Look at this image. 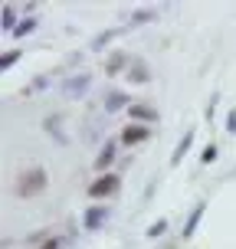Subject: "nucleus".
I'll list each match as a JSON object with an SVG mask.
<instances>
[{"label":"nucleus","mask_w":236,"mask_h":249,"mask_svg":"<svg viewBox=\"0 0 236 249\" xmlns=\"http://www.w3.org/2000/svg\"><path fill=\"white\" fill-rule=\"evenodd\" d=\"M125 66H128V56L118 50V53H112V56H109V62H105V72H109V75H118Z\"/></svg>","instance_id":"obj_9"},{"label":"nucleus","mask_w":236,"mask_h":249,"mask_svg":"<svg viewBox=\"0 0 236 249\" xmlns=\"http://www.w3.org/2000/svg\"><path fill=\"white\" fill-rule=\"evenodd\" d=\"M128 79H131V82H138V86H141V82H148V79H151L148 66H145V62H135V66H131V72H128Z\"/></svg>","instance_id":"obj_12"},{"label":"nucleus","mask_w":236,"mask_h":249,"mask_svg":"<svg viewBox=\"0 0 236 249\" xmlns=\"http://www.w3.org/2000/svg\"><path fill=\"white\" fill-rule=\"evenodd\" d=\"M115 36H118V30H105L102 36H95V43H92V46H95V50H102V46H105L109 39H115Z\"/></svg>","instance_id":"obj_15"},{"label":"nucleus","mask_w":236,"mask_h":249,"mask_svg":"<svg viewBox=\"0 0 236 249\" xmlns=\"http://www.w3.org/2000/svg\"><path fill=\"white\" fill-rule=\"evenodd\" d=\"M46 131H50V135L56 138L59 144H66V138L59 135V115H50V118H46Z\"/></svg>","instance_id":"obj_14"},{"label":"nucleus","mask_w":236,"mask_h":249,"mask_svg":"<svg viewBox=\"0 0 236 249\" xmlns=\"http://www.w3.org/2000/svg\"><path fill=\"white\" fill-rule=\"evenodd\" d=\"M226 122H230L226 128H230V131H236V112H230V118H226Z\"/></svg>","instance_id":"obj_22"},{"label":"nucleus","mask_w":236,"mask_h":249,"mask_svg":"<svg viewBox=\"0 0 236 249\" xmlns=\"http://www.w3.org/2000/svg\"><path fill=\"white\" fill-rule=\"evenodd\" d=\"M39 190H46V171H43V167H30V171L17 180V197L30 200V197H36Z\"/></svg>","instance_id":"obj_1"},{"label":"nucleus","mask_w":236,"mask_h":249,"mask_svg":"<svg viewBox=\"0 0 236 249\" xmlns=\"http://www.w3.org/2000/svg\"><path fill=\"white\" fill-rule=\"evenodd\" d=\"M118 187H122V177L118 174H102V177H95V180L89 184V197L92 200L95 197H112Z\"/></svg>","instance_id":"obj_2"},{"label":"nucleus","mask_w":236,"mask_h":249,"mask_svg":"<svg viewBox=\"0 0 236 249\" xmlns=\"http://www.w3.org/2000/svg\"><path fill=\"white\" fill-rule=\"evenodd\" d=\"M203 210H207V203H197V207L190 210V216H187V223H184V236H187V239L194 236V230H197V223H200V216H203Z\"/></svg>","instance_id":"obj_7"},{"label":"nucleus","mask_w":236,"mask_h":249,"mask_svg":"<svg viewBox=\"0 0 236 249\" xmlns=\"http://www.w3.org/2000/svg\"><path fill=\"white\" fill-rule=\"evenodd\" d=\"M115 151H118V144H115V141H109V144L102 148V154L95 158V171H105V167L115 161Z\"/></svg>","instance_id":"obj_8"},{"label":"nucleus","mask_w":236,"mask_h":249,"mask_svg":"<svg viewBox=\"0 0 236 249\" xmlns=\"http://www.w3.org/2000/svg\"><path fill=\"white\" fill-rule=\"evenodd\" d=\"M164 249H177V246H174V243H171V246H164Z\"/></svg>","instance_id":"obj_23"},{"label":"nucleus","mask_w":236,"mask_h":249,"mask_svg":"<svg viewBox=\"0 0 236 249\" xmlns=\"http://www.w3.org/2000/svg\"><path fill=\"white\" fill-rule=\"evenodd\" d=\"M151 17H154V13H151V10H148V13H145V10H138L135 17H131V23H148Z\"/></svg>","instance_id":"obj_20"},{"label":"nucleus","mask_w":236,"mask_h":249,"mask_svg":"<svg viewBox=\"0 0 236 249\" xmlns=\"http://www.w3.org/2000/svg\"><path fill=\"white\" fill-rule=\"evenodd\" d=\"M62 246H66V239H62V236H53V239L43 243V249H62Z\"/></svg>","instance_id":"obj_19"},{"label":"nucleus","mask_w":236,"mask_h":249,"mask_svg":"<svg viewBox=\"0 0 236 249\" xmlns=\"http://www.w3.org/2000/svg\"><path fill=\"white\" fill-rule=\"evenodd\" d=\"M36 23H39L36 17H26L23 23H17V30H13V36H17V39H20V36H30V33L36 30Z\"/></svg>","instance_id":"obj_13"},{"label":"nucleus","mask_w":236,"mask_h":249,"mask_svg":"<svg viewBox=\"0 0 236 249\" xmlns=\"http://www.w3.org/2000/svg\"><path fill=\"white\" fill-rule=\"evenodd\" d=\"M105 216H109L105 207H89L86 216H82V226H86V230H99V226L105 223Z\"/></svg>","instance_id":"obj_4"},{"label":"nucleus","mask_w":236,"mask_h":249,"mask_svg":"<svg viewBox=\"0 0 236 249\" xmlns=\"http://www.w3.org/2000/svg\"><path fill=\"white\" fill-rule=\"evenodd\" d=\"M213 158H217V144H207V148H203V164H210Z\"/></svg>","instance_id":"obj_21"},{"label":"nucleus","mask_w":236,"mask_h":249,"mask_svg":"<svg viewBox=\"0 0 236 249\" xmlns=\"http://www.w3.org/2000/svg\"><path fill=\"white\" fill-rule=\"evenodd\" d=\"M141 141H148V124H128L122 131V144H141Z\"/></svg>","instance_id":"obj_3"},{"label":"nucleus","mask_w":236,"mask_h":249,"mask_svg":"<svg viewBox=\"0 0 236 249\" xmlns=\"http://www.w3.org/2000/svg\"><path fill=\"white\" fill-rule=\"evenodd\" d=\"M89 82H92V79H89L86 72H79L75 79H69V82H66V95H69V99H82V92L89 89Z\"/></svg>","instance_id":"obj_5"},{"label":"nucleus","mask_w":236,"mask_h":249,"mask_svg":"<svg viewBox=\"0 0 236 249\" xmlns=\"http://www.w3.org/2000/svg\"><path fill=\"white\" fill-rule=\"evenodd\" d=\"M128 115L138 118V122H158V112L151 105H128Z\"/></svg>","instance_id":"obj_6"},{"label":"nucleus","mask_w":236,"mask_h":249,"mask_svg":"<svg viewBox=\"0 0 236 249\" xmlns=\"http://www.w3.org/2000/svg\"><path fill=\"white\" fill-rule=\"evenodd\" d=\"M125 105H131L125 92H109V95H105V108H109V112H118V108H125Z\"/></svg>","instance_id":"obj_10"},{"label":"nucleus","mask_w":236,"mask_h":249,"mask_svg":"<svg viewBox=\"0 0 236 249\" xmlns=\"http://www.w3.org/2000/svg\"><path fill=\"white\" fill-rule=\"evenodd\" d=\"M20 59V50H13V53H3V59H0V69H10L13 62Z\"/></svg>","instance_id":"obj_16"},{"label":"nucleus","mask_w":236,"mask_h":249,"mask_svg":"<svg viewBox=\"0 0 236 249\" xmlns=\"http://www.w3.org/2000/svg\"><path fill=\"white\" fill-rule=\"evenodd\" d=\"M3 30H17L13 26V7L10 3H3Z\"/></svg>","instance_id":"obj_17"},{"label":"nucleus","mask_w":236,"mask_h":249,"mask_svg":"<svg viewBox=\"0 0 236 249\" xmlns=\"http://www.w3.org/2000/svg\"><path fill=\"white\" fill-rule=\"evenodd\" d=\"M164 230H167V220H154V223H151V230H148V236H161Z\"/></svg>","instance_id":"obj_18"},{"label":"nucleus","mask_w":236,"mask_h":249,"mask_svg":"<svg viewBox=\"0 0 236 249\" xmlns=\"http://www.w3.org/2000/svg\"><path fill=\"white\" fill-rule=\"evenodd\" d=\"M190 141H194V131H184L181 144H177L174 154H171V164H181V161H184V154H187V148H190Z\"/></svg>","instance_id":"obj_11"}]
</instances>
